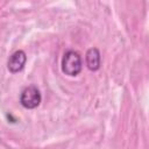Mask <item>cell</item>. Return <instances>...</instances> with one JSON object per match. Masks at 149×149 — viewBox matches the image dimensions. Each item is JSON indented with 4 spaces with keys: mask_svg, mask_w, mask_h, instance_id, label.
Returning <instances> with one entry per match:
<instances>
[{
    "mask_svg": "<svg viewBox=\"0 0 149 149\" xmlns=\"http://www.w3.org/2000/svg\"><path fill=\"white\" fill-rule=\"evenodd\" d=\"M83 68V62L80 55L74 50H68L64 52L62 58V71L71 77L79 74Z\"/></svg>",
    "mask_w": 149,
    "mask_h": 149,
    "instance_id": "cell-1",
    "label": "cell"
},
{
    "mask_svg": "<svg viewBox=\"0 0 149 149\" xmlns=\"http://www.w3.org/2000/svg\"><path fill=\"white\" fill-rule=\"evenodd\" d=\"M42 100V95L40 90L35 85H29L24 87L20 94V102L24 108L33 109L36 108Z\"/></svg>",
    "mask_w": 149,
    "mask_h": 149,
    "instance_id": "cell-2",
    "label": "cell"
},
{
    "mask_svg": "<svg viewBox=\"0 0 149 149\" xmlns=\"http://www.w3.org/2000/svg\"><path fill=\"white\" fill-rule=\"evenodd\" d=\"M26 62H27L26 52L23 50H16L9 56L7 61V68L12 73H16L24 68Z\"/></svg>",
    "mask_w": 149,
    "mask_h": 149,
    "instance_id": "cell-3",
    "label": "cell"
},
{
    "mask_svg": "<svg viewBox=\"0 0 149 149\" xmlns=\"http://www.w3.org/2000/svg\"><path fill=\"white\" fill-rule=\"evenodd\" d=\"M85 62H86V66L91 71L99 70L100 69V64H101V57H100L99 49H97V48H90L86 51Z\"/></svg>",
    "mask_w": 149,
    "mask_h": 149,
    "instance_id": "cell-4",
    "label": "cell"
}]
</instances>
